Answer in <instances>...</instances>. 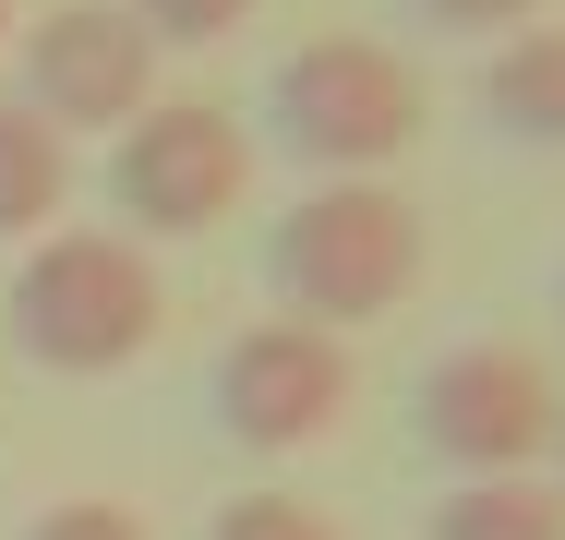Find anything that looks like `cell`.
<instances>
[{
	"label": "cell",
	"instance_id": "6da1fadb",
	"mask_svg": "<svg viewBox=\"0 0 565 540\" xmlns=\"http://www.w3.org/2000/svg\"><path fill=\"white\" fill-rule=\"evenodd\" d=\"M12 348L36 372H120L157 348L169 324V277L132 228H36L12 264Z\"/></svg>",
	"mask_w": 565,
	"mask_h": 540
},
{
	"label": "cell",
	"instance_id": "7a4b0ae2",
	"mask_svg": "<svg viewBox=\"0 0 565 540\" xmlns=\"http://www.w3.org/2000/svg\"><path fill=\"white\" fill-rule=\"evenodd\" d=\"M422 264H434V240H422V205L397 193V181H313L301 205L265 228V277H277V301L301 324H385L409 289H422Z\"/></svg>",
	"mask_w": 565,
	"mask_h": 540
},
{
	"label": "cell",
	"instance_id": "3957f363",
	"mask_svg": "<svg viewBox=\"0 0 565 540\" xmlns=\"http://www.w3.org/2000/svg\"><path fill=\"white\" fill-rule=\"evenodd\" d=\"M265 132L313 181H385L422 144V73L385 36H301L265 85Z\"/></svg>",
	"mask_w": 565,
	"mask_h": 540
},
{
	"label": "cell",
	"instance_id": "277c9868",
	"mask_svg": "<svg viewBox=\"0 0 565 540\" xmlns=\"http://www.w3.org/2000/svg\"><path fill=\"white\" fill-rule=\"evenodd\" d=\"M241 193H253V132H241V108L169 97V108H145V120H120L109 205H120V228H132L145 252H157V240H205V228H228Z\"/></svg>",
	"mask_w": 565,
	"mask_h": 540
},
{
	"label": "cell",
	"instance_id": "5b68a950",
	"mask_svg": "<svg viewBox=\"0 0 565 540\" xmlns=\"http://www.w3.org/2000/svg\"><path fill=\"white\" fill-rule=\"evenodd\" d=\"M565 432V385L542 348L518 336H469L422 372V444L446 456L457 480H505V468H542Z\"/></svg>",
	"mask_w": 565,
	"mask_h": 540
},
{
	"label": "cell",
	"instance_id": "8992f818",
	"mask_svg": "<svg viewBox=\"0 0 565 540\" xmlns=\"http://www.w3.org/2000/svg\"><path fill=\"white\" fill-rule=\"evenodd\" d=\"M349 397H361V360H349V336L301 313H265L241 324L217 348V372H205V409H217L228 444H253V456H301V444H326L349 421Z\"/></svg>",
	"mask_w": 565,
	"mask_h": 540
},
{
	"label": "cell",
	"instance_id": "52a82bcc",
	"mask_svg": "<svg viewBox=\"0 0 565 540\" xmlns=\"http://www.w3.org/2000/svg\"><path fill=\"white\" fill-rule=\"evenodd\" d=\"M24 108L49 132H120L157 108V36L120 0H61L24 24Z\"/></svg>",
	"mask_w": 565,
	"mask_h": 540
},
{
	"label": "cell",
	"instance_id": "ba28073f",
	"mask_svg": "<svg viewBox=\"0 0 565 540\" xmlns=\"http://www.w3.org/2000/svg\"><path fill=\"white\" fill-rule=\"evenodd\" d=\"M481 120L505 144H565V24H518L481 61Z\"/></svg>",
	"mask_w": 565,
	"mask_h": 540
},
{
	"label": "cell",
	"instance_id": "9c48e42d",
	"mask_svg": "<svg viewBox=\"0 0 565 540\" xmlns=\"http://www.w3.org/2000/svg\"><path fill=\"white\" fill-rule=\"evenodd\" d=\"M73 205V132H49L24 97H0V240H36Z\"/></svg>",
	"mask_w": 565,
	"mask_h": 540
},
{
	"label": "cell",
	"instance_id": "30bf717a",
	"mask_svg": "<svg viewBox=\"0 0 565 540\" xmlns=\"http://www.w3.org/2000/svg\"><path fill=\"white\" fill-rule=\"evenodd\" d=\"M422 540H565V480L505 468V480H457L422 517Z\"/></svg>",
	"mask_w": 565,
	"mask_h": 540
},
{
	"label": "cell",
	"instance_id": "8fae6325",
	"mask_svg": "<svg viewBox=\"0 0 565 540\" xmlns=\"http://www.w3.org/2000/svg\"><path fill=\"white\" fill-rule=\"evenodd\" d=\"M205 540H349V529L326 505H301V493H241V505L205 517Z\"/></svg>",
	"mask_w": 565,
	"mask_h": 540
},
{
	"label": "cell",
	"instance_id": "7c38bea8",
	"mask_svg": "<svg viewBox=\"0 0 565 540\" xmlns=\"http://www.w3.org/2000/svg\"><path fill=\"white\" fill-rule=\"evenodd\" d=\"M157 48H217V36H241L253 24V0H120Z\"/></svg>",
	"mask_w": 565,
	"mask_h": 540
},
{
	"label": "cell",
	"instance_id": "4fadbf2b",
	"mask_svg": "<svg viewBox=\"0 0 565 540\" xmlns=\"http://www.w3.org/2000/svg\"><path fill=\"white\" fill-rule=\"evenodd\" d=\"M24 540H145V517H132V505H109V493H73V505H49Z\"/></svg>",
	"mask_w": 565,
	"mask_h": 540
},
{
	"label": "cell",
	"instance_id": "5bb4252c",
	"mask_svg": "<svg viewBox=\"0 0 565 540\" xmlns=\"http://www.w3.org/2000/svg\"><path fill=\"white\" fill-rule=\"evenodd\" d=\"M409 12H422V24H446V36H518L542 0H409Z\"/></svg>",
	"mask_w": 565,
	"mask_h": 540
},
{
	"label": "cell",
	"instance_id": "9a60e30c",
	"mask_svg": "<svg viewBox=\"0 0 565 540\" xmlns=\"http://www.w3.org/2000/svg\"><path fill=\"white\" fill-rule=\"evenodd\" d=\"M0 36H12V0H0Z\"/></svg>",
	"mask_w": 565,
	"mask_h": 540
},
{
	"label": "cell",
	"instance_id": "2e32d148",
	"mask_svg": "<svg viewBox=\"0 0 565 540\" xmlns=\"http://www.w3.org/2000/svg\"><path fill=\"white\" fill-rule=\"evenodd\" d=\"M554 468H565V432H554Z\"/></svg>",
	"mask_w": 565,
	"mask_h": 540
}]
</instances>
